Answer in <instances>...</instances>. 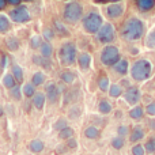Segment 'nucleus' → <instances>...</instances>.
<instances>
[{"label":"nucleus","mask_w":155,"mask_h":155,"mask_svg":"<svg viewBox=\"0 0 155 155\" xmlns=\"http://www.w3.org/2000/svg\"><path fill=\"white\" fill-rule=\"evenodd\" d=\"M147 33L146 22L139 16H129L123 22L120 27V37L127 42H136L144 38Z\"/></svg>","instance_id":"1"},{"label":"nucleus","mask_w":155,"mask_h":155,"mask_svg":"<svg viewBox=\"0 0 155 155\" xmlns=\"http://www.w3.org/2000/svg\"><path fill=\"white\" fill-rule=\"evenodd\" d=\"M153 70L154 65L151 60L137 59L132 63L131 68H129V74H131V78L135 82H146L153 75Z\"/></svg>","instance_id":"2"},{"label":"nucleus","mask_w":155,"mask_h":155,"mask_svg":"<svg viewBox=\"0 0 155 155\" xmlns=\"http://www.w3.org/2000/svg\"><path fill=\"white\" fill-rule=\"evenodd\" d=\"M104 23V18L98 11H90L82 18V27L88 34H97Z\"/></svg>","instance_id":"3"},{"label":"nucleus","mask_w":155,"mask_h":155,"mask_svg":"<svg viewBox=\"0 0 155 155\" xmlns=\"http://www.w3.org/2000/svg\"><path fill=\"white\" fill-rule=\"evenodd\" d=\"M59 60H60V64L63 67H70L78 59V49L76 45L71 41L68 42H64L59 49Z\"/></svg>","instance_id":"4"},{"label":"nucleus","mask_w":155,"mask_h":155,"mask_svg":"<svg viewBox=\"0 0 155 155\" xmlns=\"http://www.w3.org/2000/svg\"><path fill=\"white\" fill-rule=\"evenodd\" d=\"M63 18L68 23H78L80 19L83 18V5L79 2H68L64 5V11H63Z\"/></svg>","instance_id":"5"},{"label":"nucleus","mask_w":155,"mask_h":155,"mask_svg":"<svg viewBox=\"0 0 155 155\" xmlns=\"http://www.w3.org/2000/svg\"><path fill=\"white\" fill-rule=\"evenodd\" d=\"M120 59H121L120 49L116 45H113V44L105 45L101 51V54H99V60H101V63L105 67H113Z\"/></svg>","instance_id":"6"},{"label":"nucleus","mask_w":155,"mask_h":155,"mask_svg":"<svg viewBox=\"0 0 155 155\" xmlns=\"http://www.w3.org/2000/svg\"><path fill=\"white\" fill-rule=\"evenodd\" d=\"M97 40L99 44H104V45H109L113 44L117 37V30H116L114 25L110 23V22H105L102 25V27L98 30V33L95 34Z\"/></svg>","instance_id":"7"},{"label":"nucleus","mask_w":155,"mask_h":155,"mask_svg":"<svg viewBox=\"0 0 155 155\" xmlns=\"http://www.w3.org/2000/svg\"><path fill=\"white\" fill-rule=\"evenodd\" d=\"M125 10H127V4L124 2H118V3H110V4L106 5L105 8V14L109 19H120L121 16L125 14Z\"/></svg>","instance_id":"8"},{"label":"nucleus","mask_w":155,"mask_h":155,"mask_svg":"<svg viewBox=\"0 0 155 155\" xmlns=\"http://www.w3.org/2000/svg\"><path fill=\"white\" fill-rule=\"evenodd\" d=\"M10 19L15 23H26L31 19V15L26 5H18L10 11Z\"/></svg>","instance_id":"9"},{"label":"nucleus","mask_w":155,"mask_h":155,"mask_svg":"<svg viewBox=\"0 0 155 155\" xmlns=\"http://www.w3.org/2000/svg\"><path fill=\"white\" fill-rule=\"evenodd\" d=\"M124 99L128 105L135 106V105H139V102L142 101V93H140V88L136 86H129L128 88L124 90Z\"/></svg>","instance_id":"10"},{"label":"nucleus","mask_w":155,"mask_h":155,"mask_svg":"<svg viewBox=\"0 0 155 155\" xmlns=\"http://www.w3.org/2000/svg\"><path fill=\"white\" fill-rule=\"evenodd\" d=\"M45 97L51 104H57L60 101V97H61V88L56 84V83H48L45 87Z\"/></svg>","instance_id":"11"},{"label":"nucleus","mask_w":155,"mask_h":155,"mask_svg":"<svg viewBox=\"0 0 155 155\" xmlns=\"http://www.w3.org/2000/svg\"><path fill=\"white\" fill-rule=\"evenodd\" d=\"M128 136H129V142H131L132 144H135V143H139L144 139L146 131L142 125H135L134 128L131 129V132H129Z\"/></svg>","instance_id":"12"},{"label":"nucleus","mask_w":155,"mask_h":155,"mask_svg":"<svg viewBox=\"0 0 155 155\" xmlns=\"http://www.w3.org/2000/svg\"><path fill=\"white\" fill-rule=\"evenodd\" d=\"M78 65H79V68L82 71H88L91 67V61H93V59H91V54L87 53V52H82L80 54H78Z\"/></svg>","instance_id":"13"},{"label":"nucleus","mask_w":155,"mask_h":155,"mask_svg":"<svg viewBox=\"0 0 155 155\" xmlns=\"http://www.w3.org/2000/svg\"><path fill=\"white\" fill-rule=\"evenodd\" d=\"M113 70H114L116 74H118V75L121 76H125L129 72V68H131V64H129V61L127 59H123L121 57L120 60H118L117 63H116L114 65H113Z\"/></svg>","instance_id":"14"},{"label":"nucleus","mask_w":155,"mask_h":155,"mask_svg":"<svg viewBox=\"0 0 155 155\" xmlns=\"http://www.w3.org/2000/svg\"><path fill=\"white\" fill-rule=\"evenodd\" d=\"M136 8L140 12H151L155 8V0H134Z\"/></svg>","instance_id":"15"},{"label":"nucleus","mask_w":155,"mask_h":155,"mask_svg":"<svg viewBox=\"0 0 155 155\" xmlns=\"http://www.w3.org/2000/svg\"><path fill=\"white\" fill-rule=\"evenodd\" d=\"M144 107L140 106V105H135V106L131 107V110H129V117L132 118V120L135 121H139L142 120L143 117H144Z\"/></svg>","instance_id":"16"},{"label":"nucleus","mask_w":155,"mask_h":155,"mask_svg":"<svg viewBox=\"0 0 155 155\" xmlns=\"http://www.w3.org/2000/svg\"><path fill=\"white\" fill-rule=\"evenodd\" d=\"M31 102H33V105H34V107H35L37 110H42L44 107H45V102H46L45 94H42V93H35L34 97H33V99H31Z\"/></svg>","instance_id":"17"},{"label":"nucleus","mask_w":155,"mask_h":155,"mask_svg":"<svg viewBox=\"0 0 155 155\" xmlns=\"http://www.w3.org/2000/svg\"><path fill=\"white\" fill-rule=\"evenodd\" d=\"M33 63L40 67L45 68V70H51L52 68V61L49 57H42V56H33Z\"/></svg>","instance_id":"18"},{"label":"nucleus","mask_w":155,"mask_h":155,"mask_svg":"<svg viewBox=\"0 0 155 155\" xmlns=\"http://www.w3.org/2000/svg\"><path fill=\"white\" fill-rule=\"evenodd\" d=\"M107 93H109V97H110V98H120V97L124 94V88L121 87V84L113 83V84H110V87H109V90H107Z\"/></svg>","instance_id":"19"},{"label":"nucleus","mask_w":155,"mask_h":155,"mask_svg":"<svg viewBox=\"0 0 155 155\" xmlns=\"http://www.w3.org/2000/svg\"><path fill=\"white\" fill-rule=\"evenodd\" d=\"M44 148H45V143H44L42 140L35 139V140H31V142L29 143V150L31 151V153H34V154L42 153Z\"/></svg>","instance_id":"20"},{"label":"nucleus","mask_w":155,"mask_h":155,"mask_svg":"<svg viewBox=\"0 0 155 155\" xmlns=\"http://www.w3.org/2000/svg\"><path fill=\"white\" fill-rule=\"evenodd\" d=\"M84 136L87 137V139H90V140H95V139H98V137L101 136V131H99L97 127L90 125V127H87V128L84 129Z\"/></svg>","instance_id":"21"},{"label":"nucleus","mask_w":155,"mask_h":155,"mask_svg":"<svg viewBox=\"0 0 155 155\" xmlns=\"http://www.w3.org/2000/svg\"><path fill=\"white\" fill-rule=\"evenodd\" d=\"M144 46L147 49H155V29L150 30L144 35Z\"/></svg>","instance_id":"22"},{"label":"nucleus","mask_w":155,"mask_h":155,"mask_svg":"<svg viewBox=\"0 0 155 155\" xmlns=\"http://www.w3.org/2000/svg\"><path fill=\"white\" fill-rule=\"evenodd\" d=\"M113 107H112V104H110L107 99H101L98 104V112L101 113V114H109V113H112Z\"/></svg>","instance_id":"23"},{"label":"nucleus","mask_w":155,"mask_h":155,"mask_svg":"<svg viewBox=\"0 0 155 155\" xmlns=\"http://www.w3.org/2000/svg\"><path fill=\"white\" fill-rule=\"evenodd\" d=\"M40 52H41V56L42 57H49V59H51L52 53H53V48H52L51 42L42 41V44H41V46H40Z\"/></svg>","instance_id":"24"},{"label":"nucleus","mask_w":155,"mask_h":155,"mask_svg":"<svg viewBox=\"0 0 155 155\" xmlns=\"http://www.w3.org/2000/svg\"><path fill=\"white\" fill-rule=\"evenodd\" d=\"M53 30L59 35H61V37H68V35H70V31L67 30V27H65L60 21H54L53 22Z\"/></svg>","instance_id":"25"},{"label":"nucleus","mask_w":155,"mask_h":155,"mask_svg":"<svg viewBox=\"0 0 155 155\" xmlns=\"http://www.w3.org/2000/svg\"><path fill=\"white\" fill-rule=\"evenodd\" d=\"M5 45H7L8 51L15 52L21 46V42H19V40L16 37H8V38H5Z\"/></svg>","instance_id":"26"},{"label":"nucleus","mask_w":155,"mask_h":155,"mask_svg":"<svg viewBox=\"0 0 155 155\" xmlns=\"http://www.w3.org/2000/svg\"><path fill=\"white\" fill-rule=\"evenodd\" d=\"M60 79H61V82L65 83V84H72L76 80V75L72 71H64V72H61V75H60Z\"/></svg>","instance_id":"27"},{"label":"nucleus","mask_w":155,"mask_h":155,"mask_svg":"<svg viewBox=\"0 0 155 155\" xmlns=\"http://www.w3.org/2000/svg\"><path fill=\"white\" fill-rule=\"evenodd\" d=\"M110 87V80L106 75H101L98 79V88L102 91V93H107Z\"/></svg>","instance_id":"28"},{"label":"nucleus","mask_w":155,"mask_h":155,"mask_svg":"<svg viewBox=\"0 0 155 155\" xmlns=\"http://www.w3.org/2000/svg\"><path fill=\"white\" fill-rule=\"evenodd\" d=\"M10 29H11L10 19H8L5 15L0 14V34H3V33H7Z\"/></svg>","instance_id":"29"},{"label":"nucleus","mask_w":155,"mask_h":155,"mask_svg":"<svg viewBox=\"0 0 155 155\" xmlns=\"http://www.w3.org/2000/svg\"><path fill=\"white\" fill-rule=\"evenodd\" d=\"M16 83L18 82L15 80V78H14L12 74H7V75L4 76V79H3V84H4V87L8 88V90H11L12 87H15Z\"/></svg>","instance_id":"30"},{"label":"nucleus","mask_w":155,"mask_h":155,"mask_svg":"<svg viewBox=\"0 0 155 155\" xmlns=\"http://www.w3.org/2000/svg\"><path fill=\"white\" fill-rule=\"evenodd\" d=\"M110 144H112V147L114 148V150H121V148L125 146V137L123 136H116L112 139V142H110Z\"/></svg>","instance_id":"31"},{"label":"nucleus","mask_w":155,"mask_h":155,"mask_svg":"<svg viewBox=\"0 0 155 155\" xmlns=\"http://www.w3.org/2000/svg\"><path fill=\"white\" fill-rule=\"evenodd\" d=\"M74 134H75V131H74L71 127H65L64 129L59 131V137L63 140H68V139H71V137H74Z\"/></svg>","instance_id":"32"},{"label":"nucleus","mask_w":155,"mask_h":155,"mask_svg":"<svg viewBox=\"0 0 155 155\" xmlns=\"http://www.w3.org/2000/svg\"><path fill=\"white\" fill-rule=\"evenodd\" d=\"M45 79H46V76L44 72H35L34 75L31 76V83L37 87V86L44 84V83H45Z\"/></svg>","instance_id":"33"},{"label":"nucleus","mask_w":155,"mask_h":155,"mask_svg":"<svg viewBox=\"0 0 155 155\" xmlns=\"http://www.w3.org/2000/svg\"><path fill=\"white\" fill-rule=\"evenodd\" d=\"M144 150L147 154H155V136H150L147 140H146Z\"/></svg>","instance_id":"34"},{"label":"nucleus","mask_w":155,"mask_h":155,"mask_svg":"<svg viewBox=\"0 0 155 155\" xmlns=\"http://www.w3.org/2000/svg\"><path fill=\"white\" fill-rule=\"evenodd\" d=\"M22 90H23V94L27 97V98H33V97H34V94H35V86L31 82L26 83V84L23 86V88H22Z\"/></svg>","instance_id":"35"},{"label":"nucleus","mask_w":155,"mask_h":155,"mask_svg":"<svg viewBox=\"0 0 155 155\" xmlns=\"http://www.w3.org/2000/svg\"><path fill=\"white\" fill-rule=\"evenodd\" d=\"M12 75L15 78V80L18 83H22L23 82V70H22V67H19V65H14L12 67Z\"/></svg>","instance_id":"36"},{"label":"nucleus","mask_w":155,"mask_h":155,"mask_svg":"<svg viewBox=\"0 0 155 155\" xmlns=\"http://www.w3.org/2000/svg\"><path fill=\"white\" fill-rule=\"evenodd\" d=\"M131 153H132V155H146L144 146L140 144V143H135L131 148Z\"/></svg>","instance_id":"37"},{"label":"nucleus","mask_w":155,"mask_h":155,"mask_svg":"<svg viewBox=\"0 0 155 155\" xmlns=\"http://www.w3.org/2000/svg\"><path fill=\"white\" fill-rule=\"evenodd\" d=\"M10 95L12 97L15 101H21V99H22V90H21V87H19L18 84H16L15 87H12L10 90Z\"/></svg>","instance_id":"38"},{"label":"nucleus","mask_w":155,"mask_h":155,"mask_svg":"<svg viewBox=\"0 0 155 155\" xmlns=\"http://www.w3.org/2000/svg\"><path fill=\"white\" fill-rule=\"evenodd\" d=\"M41 44H42V40H41L40 35H33L30 38V46H31V49H40Z\"/></svg>","instance_id":"39"},{"label":"nucleus","mask_w":155,"mask_h":155,"mask_svg":"<svg viewBox=\"0 0 155 155\" xmlns=\"http://www.w3.org/2000/svg\"><path fill=\"white\" fill-rule=\"evenodd\" d=\"M65 127H68V121L65 120V118H59V120L53 124L54 131H61V129H64Z\"/></svg>","instance_id":"40"},{"label":"nucleus","mask_w":155,"mask_h":155,"mask_svg":"<svg viewBox=\"0 0 155 155\" xmlns=\"http://www.w3.org/2000/svg\"><path fill=\"white\" fill-rule=\"evenodd\" d=\"M144 113L148 117H155V101H151L150 104H147V106L144 107Z\"/></svg>","instance_id":"41"},{"label":"nucleus","mask_w":155,"mask_h":155,"mask_svg":"<svg viewBox=\"0 0 155 155\" xmlns=\"http://www.w3.org/2000/svg\"><path fill=\"white\" fill-rule=\"evenodd\" d=\"M42 35H44V38H45V41L51 42V41L53 40V37H54V30L53 29H45L42 31Z\"/></svg>","instance_id":"42"},{"label":"nucleus","mask_w":155,"mask_h":155,"mask_svg":"<svg viewBox=\"0 0 155 155\" xmlns=\"http://www.w3.org/2000/svg\"><path fill=\"white\" fill-rule=\"evenodd\" d=\"M129 128L127 125H118L117 127V135L118 136H123V137H125V136H128L129 135Z\"/></svg>","instance_id":"43"},{"label":"nucleus","mask_w":155,"mask_h":155,"mask_svg":"<svg viewBox=\"0 0 155 155\" xmlns=\"http://www.w3.org/2000/svg\"><path fill=\"white\" fill-rule=\"evenodd\" d=\"M67 147L71 148V150H74V148L78 147V140L75 139V137H71V139L67 140Z\"/></svg>","instance_id":"44"},{"label":"nucleus","mask_w":155,"mask_h":155,"mask_svg":"<svg viewBox=\"0 0 155 155\" xmlns=\"http://www.w3.org/2000/svg\"><path fill=\"white\" fill-rule=\"evenodd\" d=\"M120 84H121V87H123L124 90H125V88H128L129 86H131V83H129L127 79H123V80H121V83H120Z\"/></svg>","instance_id":"45"},{"label":"nucleus","mask_w":155,"mask_h":155,"mask_svg":"<svg viewBox=\"0 0 155 155\" xmlns=\"http://www.w3.org/2000/svg\"><path fill=\"white\" fill-rule=\"evenodd\" d=\"M5 61H7V56H2V63H0V67L2 68L5 67Z\"/></svg>","instance_id":"46"},{"label":"nucleus","mask_w":155,"mask_h":155,"mask_svg":"<svg viewBox=\"0 0 155 155\" xmlns=\"http://www.w3.org/2000/svg\"><path fill=\"white\" fill-rule=\"evenodd\" d=\"M7 3H10V4H14V5H18L19 3H21V0H7Z\"/></svg>","instance_id":"47"},{"label":"nucleus","mask_w":155,"mask_h":155,"mask_svg":"<svg viewBox=\"0 0 155 155\" xmlns=\"http://www.w3.org/2000/svg\"><path fill=\"white\" fill-rule=\"evenodd\" d=\"M5 4H7V0H0V10H3L5 7Z\"/></svg>","instance_id":"48"},{"label":"nucleus","mask_w":155,"mask_h":155,"mask_svg":"<svg viewBox=\"0 0 155 155\" xmlns=\"http://www.w3.org/2000/svg\"><path fill=\"white\" fill-rule=\"evenodd\" d=\"M95 3H98V4H105V3H107V0H94Z\"/></svg>","instance_id":"49"},{"label":"nucleus","mask_w":155,"mask_h":155,"mask_svg":"<svg viewBox=\"0 0 155 155\" xmlns=\"http://www.w3.org/2000/svg\"><path fill=\"white\" fill-rule=\"evenodd\" d=\"M150 127L153 129H155V120H150Z\"/></svg>","instance_id":"50"},{"label":"nucleus","mask_w":155,"mask_h":155,"mask_svg":"<svg viewBox=\"0 0 155 155\" xmlns=\"http://www.w3.org/2000/svg\"><path fill=\"white\" fill-rule=\"evenodd\" d=\"M4 116V109H3V106L0 105V117H3Z\"/></svg>","instance_id":"51"},{"label":"nucleus","mask_w":155,"mask_h":155,"mask_svg":"<svg viewBox=\"0 0 155 155\" xmlns=\"http://www.w3.org/2000/svg\"><path fill=\"white\" fill-rule=\"evenodd\" d=\"M109 3H118V2H124V0H107Z\"/></svg>","instance_id":"52"},{"label":"nucleus","mask_w":155,"mask_h":155,"mask_svg":"<svg viewBox=\"0 0 155 155\" xmlns=\"http://www.w3.org/2000/svg\"><path fill=\"white\" fill-rule=\"evenodd\" d=\"M23 2H33V0H23Z\"/></svg>","instance_id":"53"}]
</instances>
